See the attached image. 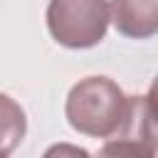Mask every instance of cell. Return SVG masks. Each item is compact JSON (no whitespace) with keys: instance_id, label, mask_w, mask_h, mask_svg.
I'll return each instance as SVG.
<instances>
[{"instance_id":"7a4b0ae2","label":"cell","mask_w":158,"mask_h":158,"mask_svg":"<svg viewBox=\"0 0 158 158\" xmlns=\"http://www.w3.org/2000/svg\"><path fill=\"white\" fill-rule=\"evenodd\" d=\"M111 15L106 0H49L47 27L57 44L89 49L106 37Z\"/></svg>"},{"instance_id":"6da1fadb","label":"cell","mask_w":158,"mask_h":158,"mask_svg":"<svg viewBox=\"0 0 158 158\" xmlns=\"http://www.w3.org/2000/svg\"><path fill=\"white\" fill-rule=\"evenodd\" d=\"M128 96L109 77L79 79L67 96V121L74 131L91 138H109L123 121Z\"/></svg>"},{"instance_id":"277c9868","label":"cell","mask_w":158,"mask_h":158,"mask_svg":"<svg viewBox=\"0 0 158 158\" xmlns=\"http://www.w3.org/2000/svg\"><path fill=\"white\" fill-rule=\"evenodd\" d=\"M109 15L123 37L148 40L158 32V0H111Z\"/></svg>"},{"instance_id":"5b68a950","label":"cell","mask_w":158,"mask_h":158,"mask_svg":"<svg viewBox=\"0 0 158 158\" xmlns=\"http://www.w3.org/2000/svg\"><path fill=\"white\" fill-rule=\"evenodd\" d=\"M27 133L25 109L7 94H0V158L10 156Z\"/></svg>"},{"instance_id":"3957f363","label":"cell","mask_w":158,"mask_h":158,"mask_svg":"<svg viewBox=\"0 0 158 158\" xmlns=\"http://www.w3.org/2000/svg\"><path fill=\"white\" fill-rule=\"evenodd\" d=\"M156 109H153V89L146 96H128L126 114L121 126L109 143L101 148L104 156H153L156 153Z\"/></svg>"}]
</instances>
